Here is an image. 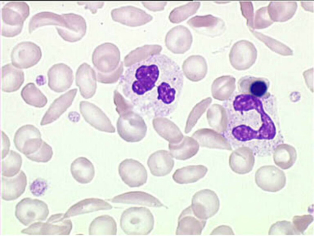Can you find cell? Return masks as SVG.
<instances>
[{
  "mask_svg": "<svg viewBox=\"0 0 314 236\" xmlns=\"http://www.w3.org/2000/svg\"><path fill=\"white\" fill-rule=\"evenodd\" d=\"M147 164L153 176L163 177L171 172L174 165V161L169 151L160 150L149 156Z\"/></svg>",
  "mask_w": 314,
  "mask_h": 236,
  "instance_id": "25",
  "label": "cell"
},
{
  "mask_svg": "<svg viewBox=\"0 0 314 236\" xmlns=\"http://www.w3.org/2000/svg\"><path fill=\"white\" fill-rule=\"evenodd\" d=\"M2 90L11 92L18 90L24 82V73L11 63L2 67Z\"/></svg>",
  "mask_w": 314,
  "mask_h": 236,
  "instance_id": "29",
  "label": "cell"
},
{
  "mask_svg": "<svg viewBox=\"0 0 314 236\" xmlns=\"http://www.w3.org/2000/svg\"><path fill=\"white\" fill-rule=\"evenodd\" d=\"M2 133V159L8 154L10 148V141L8 137L3 131Z\"/></svg>",
  "mask_w": 314,
  "mask_h": 236,
  "instance_id": "47",
  "label": "cell"
},
{
  "mask_svg": "<svg viewBox=\"0 0 314 236\" xmlns=\"http://www.w3.org/2000/svg\"><path fill=\"white\" fill-rule=\"evenodd\" d=\"M21 95L27 104L37 108L44 107L48 101L46 96L33 83H29L22 88Z\"/></svg>",
  "mask_w": 314,
  "mask_h": 236,
  "instance_id": "37",
  "label": "cell"
},
{
  "mask_svg": "<svg viewBox=\"0 0 314 236\" xmlns=\"http://www.w3.org/2000/svg\"><path fill=\"white\" fill-rule=\"evenodd\" d=\"M168 148L173 157L184 160L190 158L197 153L199 145L194 138L185 136L178 144L169 143Z\"/></svg>",
  "mask_w": 314,
  "mask_h": 236,
  "instance_id": "31",
  "label": "cell"
},
{
  "mask_svg": "<svg viewBox=\"0 0 314 236\" xmlns=\"http://www.w3.org/2000/svg\"><path fill=\"white\" fill-rule=\"evenodd\" d=\"M53 151L52 147L43 141L41 147L34 153L26 155V157L34 162L46 163L52 158Z\"/></svg>",
  "mask_w": 314,
  "mask_h": 236,
  "instance_id": "41",
  "label": "cell"
},
{
  "mask_svg": "<svg viewBox=\"0 0 314 236\" xmlns=\"http://www.w3.org/2000/svg\"><path fill=\"white\" fill-rule=\"evenodd\" d=\"M66 21L62 15L49 11H42L34 14L28 24V31L31 33L37 28L45 25H57L65 27Z\"/></svg>",
  "mask_w": 314,
  "mask_h": 236,
  "instance_id": "34",
  "label": "cell"
},
{
  "mask_svg": "<svg viewBox=\"0 0 314 236\" xmlns=\"http://www.w3.org/2000/svg\"><path fill=\"white\" fill-rule=\"evenodd\" d=\"M66 21L65 27H56L59 35L65 41L75 42L80 40L85 34L86 23L80 15L73 13L62 14Z\"/></svg>",
  "mask_w": 314,
  "mask_h": 236,
  "instance_id": "15",
  "label": "cell"
},
{
  "mask_svg": "<svg viewBox=\"0 0 314 236\" xmlns=\"http://www.w3.org/2000/svg\"><path fill=\"white\" fill-rule=\"evenodd\" d=\"M113 203L134 204L149 207H166L154 196L143 191H130L115 196L108 200Z\"/></svg>",
  "mask_w": 314,
  "mask_h": 236,
  "instance_id": "24",
  "label": "cell"
},
{
  "mask_svg": "<svg viewBox=\"0 0 314 236\" xmlns=\"http://www.w3.org/2000/svg\"><path fill=\"white\" fill-rule=\"evenodd\" d=\"M120 61V52L113 43L105 42L98 46L92 55V61L97 71L109 73L118 67Z\"/></svg>",
  "mask_w": 314,
  "mask_h": 236,
  "instance_id": "8",
  "label": "cell"
},
{
  "mask_svg": "<svg viewBox=\"0 0 314 236\" xmlns=\"http://www.w3.org/2000/svg\"><path fill=\"white\" fill-rule=\"evenodd\" d=\"M112 206L104 200L90 198L83 199L72 206L64 214V218L102 210H109Z\"/></svg>",
  "mask_w": 314,
  "mask_h": 236,
  "instance_id": "27",
  "label": "cell"
},
{
  "mask_svg": "<svg viewBox=\"0 0 314 236\" xmlns=\"http://www.w3.org/2000/svg\"><path fill=\"white\" fill-rule=\"evenodd\" d=\"M210 235H234L232 228L226 225H222L215 228Z\"/></svg>",
  "mask_w": 314,
  "mask_h": 236,
  "instance_id": "48",
  "label": "cell"
},
{
  "mask_svg": "<svg viewBox=\"0 0 314 236\" xmlns=\"http://www.w3.org/2000/svg\"><path fill=\"white\" fill-rule=\"evenodd\" d=\"M269 84V80L265 78L246 75L239 79L237 88L241 93L258 98L266 95Z\"/></svg>",
  "mask_w": 314,
  "mask_h": 236,
  "instance_id": "23",
  "label": "cell"
},
{
  "mask_svg": "<svg viewBox=\"0 0 314 236\" xmlns=\"http://www.w3.org/2000/svg\"><path fill=\"white\" fill-rule=\"evenodd\" d=\"M42 57L40 47L31 41L18 43L11 53L12 64L20 69H26L36 65Z\"/></svg>",
  "mask_w": 314,
  "mask_h": 236,
  "instance_id": "10",
  "label": "cell"
},
{
  "mask_svg": "<svg viewBox=\"0 0 314 236\" xmlns=\"http://www.w3.org/2000/svg\"><path fill=\"white\" fill-rule=\"evenodd\" d=\"M47 183L45 180L39 178L35 179L30 186V190L32 194L36 196L41 195L47 187Z\"/></svg>",
  "mask_w": 314,
  "mask_h": 236,
  "instance_id": "45",
  "label": "cell"
},
{
  "mask_svg": "<svg viewBox=\"0 0 314 236\" xmlns=\"http://www.w3.org/2000/svg\"><path fill=\"white\" fill-rule=\"evenodd\" d=\"M183 84V73L177 63L156 53L128 67L119 86L134 109L154 118L167 117L176 110Z\"/></svg>",
  "mask_w": 314,
  "mask_h": 236,
  "instance_id": "1",
  "label": "cell"
},
{
  "mask_svg": "<svg viewBox=\"0 0 314 236\" xmlns=\"http://www.w3.org/2000/svg\"><path fill=\"white\" fill-rule=\"evenodd\" d=\"M235 79L231 76H223L214 82L212 86V93L217 99H228L235 89Z\"/></svg>",
  "mask_w": 314,
  "mask_h": 236,
  "instance_id": "38",
  "label": "cell"
},
{
  "mask_svg": "<svg viewBox=\"0 0 314 236\" xmlns=\"http://www.w3.org/2000/svg\"><path fill=\"white\" fill-rule=\"evenodd\" d=\"M192 137L202 147L232 150L231 145L225 137L211 129H198L192 135Z\"/></svg>",
  "mask_w": 314,
  "mask_h": 236,
  "instance_id": "21",
  "label": "cell"
},
{
  "mask_svg": "<svg viewBox=\"0 0 314 236\" xmlns=\"http://www.w3.org/2000/svg\"><path fill=\"white\" fill-rule=\"evenodd\" d=\"M63 213L51 215L46 222L38 221L21 231L22 234L36 235H69L73 227L70 219Z\"/></svg>",
  "mask_w": 314,
  "mask_h": 236,
  "instance_id": "7",
  "label": "cell"
},
{
  "mask_svg": "<svg viewBox=\"0 0 314 236\" xmlns=\"http://www.w3.org/2000/svg\"><path fill=\"white\" fill-rule=\"evenodd\" d=\"M117 224L114 219L108 215H103L95 218L89 227L90 235H116Z\"/></svg>",
  "mask_w": 314,
  "mask_h": 236,
  "instance_id": "35",
  "label": "cell"
},
{
  "mask_svg": "<svg viewBox=\"0 0 314 236\" xmlns=\"http://www.w3.org/2000/svg\"><path fill=\"white\" fill-rule=\"evenodd\" d=\"M70 171L73 178L81 184L90 183L95 176V168L92 163L84 157H79L71 165Z\"/></svg>",
  "mask_w": 314,
  "mask_h": 236,
  "instance_id": "30",
  "label": "cell"
},
{
  "mask_svg": "<svg viewBox=\"0 0 314 236\" xmlns=\"http://www.w3.org/2000/svg\"><path fill=\"white\" fill-rule=\"evenodd\" d=\"M78 3L79 5H84L85 8L90 10L92 13H95L98 8H101L104 5L103 1L92 2V1H79Z\"/></svg>",
  "mask_w": 314,
  "mask_h": 236,
  "instance_id": "46",
  "label": "cell"
},
{
  "mask_svg": "<svg viewBox=\"0 0 314 236\" xmlns=\"http://www.w3.org/2000/svg\"><path fill=\"white\" fill-rule=\"evenodd\" d=\"M229 166L235 173L243 175L251 172L254 165L253 150L247 147H241L233 151L229 157Z\"/></svg>",
  "mask_w": 314,
  "mask_h": 236,
  "instance_id": "20",
  "label": "cell"
},
{
  "mask_svg": "<svg viewBox=\"0 0 314 236\" xmlns=\"http://www.w3.org/2000/svg\"><path fill=\"white\" fill-rule=\"evenodd\" d=\"M153 125L157 134L169 143L178 144L184 137L179 127L164 117L154 118Z\"/></svg>",
  "mask_w": 314,
  "mask_h": 236,
  "instance_id": "28",
  "label": "cell"
},
{
  "mask_svg": "<svg viewBox=\"0 0 314 236\" xmlns=\"http://www.w3.org/2000/svg\"><path fill=\"white\" fill-rule=\"evenodd\" d=\"M29 15V5L25 1H12L6 3L1 9V35L12 37L19 34Z\"/></svg>",
  "mask_w": 314,
  "mask_h": 236,
  "instance_id": "4",
  "label": "cell"
},
{
  "mask_svg": "<svg viewBox=\"0 0 314 236\" xmlns=\"http://www.w3.org/2000/svg\"><path fill=\"white\" fill-rule=\"evenodd\" d=\"M22 165V158L21 155L10 150L7 156L2 161V176L8 177H14L19 173Z\"/></svg>",
  "mask_w": 314,
  "mask_h": 236,
  "instance_id": "39",
  "label": "cell"
},
{
  "mask_svg": "<svg viewBox=\"0 0 314 236\" xmlns=\"http://www.w3.org/2000/svg\"><path fill=\"white\" fill-rule=\"evenodd\" d=\"M76 84L83 98H90L95 94L97 88V75L94 69L87 63H82L77 69Z\"/></svg>",
  "mask_w": 314,
  "mask_h": 236,
  "instance_id": "17",
  "label": "cell"
},
{
  "mask_svg": "<svg viewBox=\"0 0 314 236\" xmlns=\"http://www.w3.org/2000/svg\"><path fill=\"white\" fill-rule=\"evenodd\" d=\"M208 168L203 165H191L176 170L172 176L177 183L183 184L194 183L205 177Z\"/></svg>",
  "mask_w": 314,
  "mask_h": 236,
  "instance_id": "32",
  "label": "cell"
},
{
  "mask_svg": "<svg viewBox=\"0 0 314 236\" xmlns=\"http://www.w3.org/2000/svg\"><path fill=\"white\" fill-rule=\"evenodd\" d=\"M77 90V88L72 89L56 98L45 113L40 125H47L57 120L71 106Z\"/></svg>",
  "mask_w": 314,
  "mask_h": 236,
  "instance_id": "19",
  "label": "cell"
},
{
  "mask_svg": "<svg viewBox=\"0 0 314 236\" xmlns=\"http://www.w3.org/2000/svg\"><path fill=\"white\" fill-rule=\"evenodd\" d=\"M313 220V216L310 214L296 215L292 218V223L296 230L300 234H303Z\"/></svg>",
  "mask_w": 314,
  "mask_h": 236,
  "instance_id": "44",
  "label": "cell"
},
{
  "mask_svg": "<svg viewBox=\"0 0 314 236\" xmlns=\"http://www.w3.org/2000/svg\"><path fill=\"white\" fill-rule=\"evenodd\" d=\"M132 6H122L111 10L112 19L123 25L135 26L147 21V15Z\"/></svg>",
  "mask_w": 314,
  "mask_h": 236,
  "instance_id": "26",
  "label": "cell"
},
{
  "mask_svg": "<svg viewBox=\"0 0 314 236\" xmlns=\"http://www.w3.org/2000/svg\"><path fill=\"white\" fill-rule=\"evenodd\" d=\"M118 173L123 181L130 187H138L145 184L147 180V172L139 161L133 159H126L118 166Z\"/></svg>",
  "mask_w": 314,
  "mask_h": 236,
  "instance_id": "13",
  "label": "cell"
},
{
  "mask_svg": "<svg viewBox=\"0 0 314 236\" xmlns=\"http://www.w3.org/2000/svg\"><path fill=\"white\" fill-rule=\"evenodd\" d=\"M43 141L39 130L32 124L20 127L15 132L13 140L15 148L25 156L36 152Z\"/></svg>",
  "mask_w": 314,
  "mask_h": 236,
  "instance_id": "11",
  "label": "cell"
},
{
  "mask_svg": "<svg viewBox=\"0 0 314 236\" xmlns=\"http://www.w3.org/2000/svg\"><path fill=\"white\" fill-rule=\"evenodd\" d=\"M269 235H300L290 221L283 220L277 221L270 227Z\"/></svg>",
  "mask_w": 314,
  "mask_h": 236,
  "instance_id": "40",
  "label": "cell"
},
{
  "mask_svg": "<svg viewBox=\"0 0 314 236\" xmlns=\"http://www.w3.org/2000/svg\"><path fill=\"white\" fill-rule=\"evenodd\" d=\"M124 63L121 61L114 71L109 73H102L97 71V80L101 83L112 84L116 82L122 76L124 70Z\"/></svg>",
  "mask_w": 314,
  "mask_h": 236,
  "instance_id": "42",
  "label": "cell"
},
{
  "mask_svg": "<svg viewBox=\"0 0 314 236\" xmlns=\"http://www.w3.org/2000/svg\"><path fill=\"white\" fill-rule=\"evenodd\" d=\"M79 110L84 120L91 126L99 131L114 133L115 128L103 111L95 104L81 101Z\"/></svg>",
  "mask_w": 314,
  "mask_h": 236,
  "instance_id": "14",
  "label": "cell"
},
{
  "mask_svg": "<svg viewBox=\"0 0 314 236\" xmlns=\"http://www.w3.org/2000/svg\"><path fill=\"white\" fill-rule=\"evenodd\" d=\"M273 160L275 164L282 169L291 167L296 161L297 152L292 146L287 144L277 145L273 150Z\"/></svg>",
  "mask_w": 314,
  "mask_h": 236,
  "instance_id": "33",
  "label": "cell"
},
{
  "mask_svg": "<svg viewBox=\"0 0 314 236\" xmlns=\"http://www.w3.org/2000/svg\"><path fill=\"white\" fill-rule=\"evenodd\" d=\"M206 224V220L196 216L191 206H189L182 212L178 218L176 235H200Z\"/></svg>",
  "mask_w": 314,
  "mask_h": 236,
  "instance_id": "18",
  "label": "cell"
},
{
  "mask_svg": "<svg viewBox=\"0 0 314 236\" xmlns=\"http://www.w3.org/2000/svg\"><path fill=\"white\" fill-rule=\"evenodd\" d=\"M190 206L196 216L201 219L207 220L218 212L220 202L213 191L203 189L193 195Z\"/></svg>",
  "mask_w": 314,
  "mask_h": 236,
  "instance_id": "9",
  "label": "cell"
},
{
  "mask_svg": "<svg viewBox=\"0 0 314 236\" xmlns=\"http://www.w3.org/2000/svg\"><path fill=\"white\" fill-rule=\"evenodd\" d=\"M27 185L25 173L21 171L16 176L2 177V199L6 201H14L25 192Z\"/></svg>",
  "mask_w": 314,
  "mask_h": 236,
  "instance_id": "22",
  "label": "cell"
},
{
  "mask_svg": "<svg viewBox=\"0 0 314 236\" xmlns=\"http://www.w3.org/2000/svg\"><path fill=\"white\" fill-rule=\"evenodd\" d=\"M258 98L240 93L230 96L225 103L228 125L223 135L234 148H250L260 156L269 155L281 142L282 136L275 122L262 105L254 114Z\"/></svg>",
  "mask_w": 314,
  "mask_h": 236,
  "instance_id": "2",
  "label": "cell"
},
{
  "mask_svg": "<svg viewBox=\"0 0 314 236\" xmlns=\"http://www.w3.org/2000/svg\"><path fill=\"white\" fill-rule=\"evenodd\" d=\"M154 218L151 211L145 207H131L122 213L120 225L128 235H147L153 230Z\"/></svg>",
  "mask_w": 314,
  "mask_h": 236,
  "instance_id": "3",
  "label": "cell"
},
{
  "mask_svg": "<svg viewBox=\"0 0 314 236\" xmlns=\"http://www.w3.org/2000/svg\"><path fill=\"white\" fill-rule=\"evenodd\" d=\"M49 214L47 204L37 199L25 198L19 202L15 206L16 217L26 226L35 221L46 220Z\"/></svg>",
  "mask_w": 314,
  "mask_h": 236,
  "instance_id": "6",
  "label": "cell"
},
{
  "mask_svg": "<svg viewBox=\"0 0 314 236\" xmlns=\"http://www.w3.org/2000/svg\"><path fill=\"white\" fill-rule=\"evenodd\" d=\"M255 180L258 187L269 192L281 190L286 183L285 173L273 165L263 166L259 168L255 173Z\"/></svg>",
  "mask_w": 314,
  "mask_h": 236,
  "instance_id": "12",
  "label": "cell"
},
{
  "mask_svg": "<svg viewBox=\"0 0 314 236\" xmlns=\"http://www.w3.org/2000/svg\"><path fill=\"white\" fill-rule=\"evenodd\" d=\"M209 124L218 132L224 133L227 127L228 119L224 108L218 105L212 106L207 112Z\"/></svg>",
  "mask_w": 314,
  "mask_h": 236,
  "instance_id": "36",
  "label": "cell"
},
{
  "mask_svg": "<svg viewBox=\"0 0 314 236\" xmlns=\"http://www.w3.org/2000/svg\"><path fill=\"white\" fill-rule=\"evenodd\" d=\"M113 100L116 106V111L119 116L134 110L132 104L124 98L117 90L114 91Z\"/></svg>",
  "mask_w": 314,
  "mask_h": 236,
  "instance_id": "43",
  "label": "cell"
},
{
  "mask_svg": "<svg viewBox=\"0 0 314 236\" xmlns=\"http://www.w3.org/2000/svg\"><path fill=\"white\" fill-rule=\"evenodd\" d=\"M147 129L143 118L133 110L120 115L117 121L118 134L127 142L142 140L146 134Z\"/></svg>",
  "mask_w": 314,
  "mask_h": 236,
  "instance_id": "5",
  "label": "cell"
},
{
  "mask_svg": "<svg viewBox=\"0 0 314 236\" xmlns=\"http://www.w3.org/2000/svg\"><path fill=\"white\" fill-rule=\"evenodd\" d=\"M47 75L49 87L56 92H62L69 88L74 80L72 69L64 63L53 65L49 69Z\"/></svg>",
  "mask_w": 314,
  "mask_h": 236,
  "instance_id": "16",
  "label": "cell"
}]
</instances>
